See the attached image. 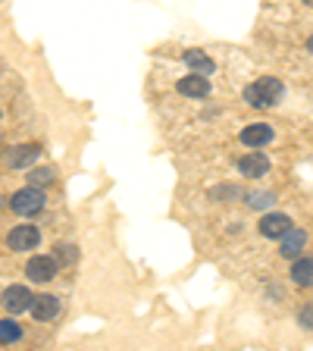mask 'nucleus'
I'll use <instances>...</instances> for the list:
<instances>
[{"instance_id": "a211bd4d", "label": "nucleus", "mask_w": 313, "mask_h": 351, "mask_svg": "<svg viewBox=\"0 0 313 351\" xmlns=\"http://www.w3.org/2000/svg\"><path fill=\"white\" fill-rule=\"evenodd\" d=\"M57 261L60 263H75V261H79V248H75V245H69V241L57 245Z\"/></svg>"}, {"instance_id": "6e6552de", "label": "nucleus", "mask_w": 313, "mask_h": 351, "mask_svg": "<svg viewBox=\"0 0 313 351\" xmlns=\"http://www.w3.org/2000/svg\"><path fill=\"white\" fill-rule=\"evenodd\" d=\"M288 229H292V217H285V213H266L260 219V235H266V239H279Z\"/></svg>"}, {"instance_id": "20e7f679", "label": "nucleus", "mask_w": 313, "mask_h": 351, "mask_svg": "<svg viewBox=\"0 0 313 351\" xmlns=\"http://www.w3.org/2000/svg\"><path fill=\"white\" fill-rule=\"evenodd\" d=\"M3 307H7L10 314H22V311H32V301H35V295L25 289V285H10V289H3Z\"/></svg>"}, {"instance_id": "f3484780", "label": "nucleus", "mask_w": 313, "mask_h": 351, "mask_svg": "<svg viewBox=\"0 0 313 351\" xmlns=\"http://www.w3.org/2000/svg\"><path fill=\"white\" fill-rule=\"evenodd\" d=\"M245 201H248V207H254V210H263V207L276 204V195H273V191H251Z\"/></svg>"}, {"instance_id": "1a4fd4ad", "label": "nucleus", "mask_w": 313, "mask_h": 351, "mask_svg": "<svg viewBox=\"0 0 313 351\" xmlns=\"http://www.w3.org/2000/svg\"><path fill=\"white\" fill-rule=\"evenodd\" d=\"M38 154H41V147L38 145H16V147H10V154H7V163L13 169H22V167H32V163L38 160Z\"/></svg>"}, {"instance_id": "2eb2a0df", "label": "nucleus", "mask_w": 313, "mask_h": 351, "mask_svg": "<svg viewBox=\"0 0 313 351\" xmlns=\"http://www.w3.org/2000/svg\"><path fill=\"white\" fill-rule=\"evenodd\" d=\"M53 179H57V169L53 167H38L29 173V185H35V189H44V185H51Z\"/></svg>"}, {"instance_id": "39448f33", "label": "nucleus", "mask_w": 313, "mask_h": 351, "mask_svg": "<svg viewBox=\"0 0 313 351\" xmlns=\"http://www.w3.org/2000/svg\"><path fill=\"white\" fill-rule=\"evenodd\" d=\"M38 241H41V232H38L35 226H29V223H22V226H16L13 232L7 235V248L29 251V248H38Z\"/></svg>"}, {"instance_id": "f03ea898", "label": "nucleus", "mask_w": 313, "mask_h": 351, "mask_svg": "<svg viewBox=\"0 0 313 351\" xmlns=\"http://www.w3.org/2000/svg\"><path fill=\"white\" fill-rule=\"evenodd\" d=\"M10 207H13V213H19V217H35V213L44 210V191L35 189V185L19 189L10 197Z\"/></svg>"}, {"instance_id": "4468645a", "label": "nucleus", "mask_w": 313, "mask_h": 351, "mask_svg": "<svg viewBox=\"0 0 313 351\" xmlns=\"http://www.w3.org/2000/svg\"><path fill=\"white\" fill-rule=\"evenodd\" d=\"M292 282H295V285H301V289L313 285V261H310V257H295Z\"/></svg>"}, {"instance_id": "f257e3e1", "label": "nucleus", "mask_w": 313, "mask_h": 351, "mask_svg": "<svg viewBox=\"0 0 313 351\" xmlns=\"http://www.w3.org/2000/svg\"><path fill=\"white\" fill-rule=\"evenodd\" d=\"M279 97H282V82H279V79H270V75L245 88V101H248L251 107H257V110L276 107Z\"/></svg>"}, {"instance_id": "423d86ee", "label": "nucleus", "mask_w": 313, "mask_h": 351, "mask_svg": "<svg viewBox=\"0 0 313 351\" xmlns=\"http://www.w3.org/2000/svg\"><path fill=\"white\" fill-rule=\"evenodd\" d=\"M304 245H307V232H304V229H298V226H292L288 232L279 235V251H282V257H288V261L301 257Z\"/></svg>"}, {"instance_id": "ddd939ff", "label": "nucleus", "mask_w": 313, "mask_h": 351, "mask_svg": "<svg viewBox=\"0 0 313 351\" xmlns=\"http://www.w3.org/2000/svg\"><path fill=\"white\" fill-rule=\"evenodd\" d=\"M185 63H188V69L197 75H210L213 69H216V63H213L204 51H185Z\"/></svg>"}, {"instance_id": "f8f14e48", "label": "nucleus", "mask_w": 313, "mask_h": 351, "mask_svg": "<svg viewBox=\"0 0 313 351\" xmlns=\"http://www.w3.org/2000/svg\"><path fill=\"white\" fill-rule=\"evenodd\" d=\"M241 141L248 147H263L273 141V129L266 123H251L248 129H241Z\"/></svg>"}, {"instance_id": "7ed1b4c3", "label": "nucleus", "mask_w": 313, "mask_h": 351, "mask_svg": "<svg viewBox=\"0 0 313 351\" xmlns=\"http://www.w3.org/2000/svg\"><path fill=\"white\" fill-rule=\"evenodd\" d=\"M57 270H60V261L51 254H38L25 263V276H29L32 282H51V279L57 276Z\"/></svg>"}, {"instance_id": "dca6fc26", "label": "nucleus", "mask_w": 313, "mask_h": 351, "mask_svg": "<svg viewBox=\"0 0 313 351\" xmlns=\"http://www.w3.org/2000/svg\"><path fill=\"white\" fill-rule=\"evenodd\" d=\"M22 339V326L16 320H0V342L3 345H13Z\"/></svg>"}, {"instance_id": "aec40b11", "label": "nucleus", "mask_w": 313, "mask_h": 351, "mask_svg": "<svg viewBox=\"0 0 313 351\" xmlns=\"http://www.w3.org/2000/svg\"><path fill=\"white\" fill-rule=\"evenodd\" d=\"M301 323H304L307 329H313V304L310 307H304V311H301V317H298Z\"/></svg>"}, {"instance_id": "0eeeda50", "label": "nucleus", "mask_w": 313, "mask_h": 351, "mask_svg": "<svg viewBox=\"0 0 313 351\" xmlns=\"http://www.w3.org/2000/svg\"><path fill=\"white\" fill-rule=\"evenodd\" d=\"M32 314H35V320H41V323L53 320V317L60 314V298L57 295H35V301H32Z\"/></svg>"}, {"instance_id": "9d476101", "label": "nucleus", "mask_w": 313, "mask_h": 351, "mask_svg": "<svg viewBox=\"0 0 313 351\" xmlns=\"http://www.w3.org/2000/svg\"><path fill=\"white\" fill-rule=\"evenodd\" d=\"M179 95L185 97H207L210 95V82H207V75H185V79H179Z\"/></svg>"}, {"instance_id": "6ab92c4d", "label": "nucleus", "mask_w": 313, "mask_h": 351, "mask_svg": "<svg viewBox=\"0 0 313 351\" xmlns=\"http://www.w3.org/2000/svg\"><path fill=\"white\" fill-rule=\"evenodd\" d=\"M235 195H241V189H235V185H219V189H213L216 201H232Z\"/></svg>"}, {"instance_id": "412c9836", "label": "nucleus", "mask_w": 313, "mask_h": 351, "mask_svg": "<svg viewBox=\"0 0 313 351\" xmlns=\"http://www.w3.org/2000/svg\"><path fill=\"white\" fill-rule=\"evenodd\" d=\"M307 51H310V53H313V35H310V38H307Z\"/></svg>"}, {"instance_id": "9b49d317", "label": "nucleus", "mask_w": 313, "mask_h": 351, "mask_svg": "<svg viewBox=\"0 0 313 351\" xmlns=\"http://www.w3.org/2000/svg\"><path fill=\"white\" fill-rule=\"evenodd\" d=\"M238 173L248 176V179H260V176L270 173V160H266L263 154H248V157L238 160Z\"/></svg>"}]
</instances>
